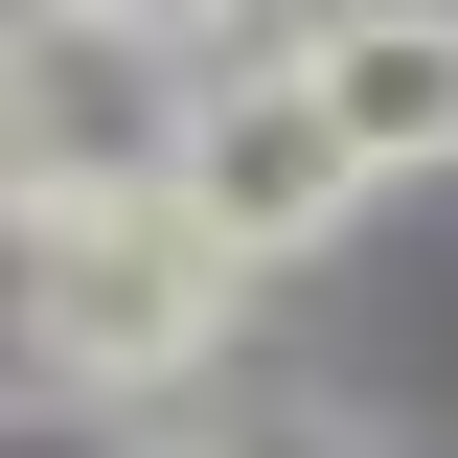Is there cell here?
I'll list each match as a JSON object with an SVG mask.
<instances>
[{"instance_id": "2", "label": "cell", "mask_w": 458, "mask_h": 458, "mask_svg": "<svg viewBox=\"0 0 458 458\" xmlns=\"http://www.w3.org/2000/svg\"><path fill=\"white\" fill-rule=\"evenodd\" d=\"M161 207L207 229L229 276H298V252L367 207V161H344V114L252 47V69H207V92H161Z\"/></svg>"}, {"instance_id": "3", "label": "cell", "mask_w": 458, "mask_h": 458, "mask_svg": "<svg viewBox=\"0 0 458 458\" xmlns=\"http://www.w3.org/2000/svg\"><path fill=\"white\" fill-rule=\"evenodd\" d=\"M276 69L344 114L367 183H436V161H458V0H344V23H298Z\"/></svg>"}, {"instance_id": "5", "label": "cell", "mask_w": 458, "mask_h": 458, "mask_svg": "<svg viewBox=\"0 0 458 458\" xmlns=\"http://www.w3.org/2000/svg\"><path fill=\"white\" fill-rule=\"evenodd\" d=\"M69 183H47V114H23V69H0V229H47Z\"/></svg>"}, {"instance_id": "7", "label": "cell", "mask_w": 458, "mask_h": 458, "mask_svg": "<svg viewBox=\"0 0 458 458\" xmlns=\"http://www.w3.org/2000/svg\"><path fill=\"white\" fill-rule=\"evenodd\" d=\"M69 23H92V0H0V69H47V47H69Z\"/></svg>"}, {"instance_id": "4", "label": "cell", "mask_w": 458, "mask_h": 458, "mask_svg": "<svg viewBox=\"0 0 458 458\" xmlns=\"http://www.w3.org/2000/svg\"><path fill=\"white\" fill-rule=\"evenodd\" d=\"M92 23H114V47H138V69H183V92H207V69H229V23H252V0H92Z\"/></svg>"}, {"instance_id": "1", "label": "cell", "mask_w": 458, "mask_h": 458, "mask_svg": "<svg viewBox=\"0 0 458 458\" xmlns=\"http://www.w3.org/2000/svg\"><path fill=\"white\" fill-rule=\"evenodd\" d=\"M229 298H252V276H229L161 183H69V207L23 229V367L92 390V412L114 390H183V367L229 344Z\"/></svg>"}, {"instance_id": "6", "label": "cell", "mask_w": 458, "mask_h": 458, "mask_svg": "<svg viewBox=\"0 0 458 458\" xmlns=\"http://www.w3.org/2000/svg\"><path fill=\"white\" fill-rule=\"evenodd\" d=\"M0 458H114V436H92V390H23V412H0Z\"/></svg>"}]
</instances>
